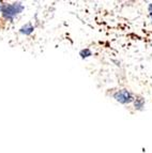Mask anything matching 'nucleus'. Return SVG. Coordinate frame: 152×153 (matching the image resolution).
<instances>
[{"label":"nucleus","instance_id":"1","mask_svg":"<svg viewBox=\"0 0 152 153\" xmlns=\"http://www.w3.org/2000/svg\"><path fill=\"white\" fill-rule=\"evenodd\" d=\"M117 97H118L117 100H119L120 102H122V103L129 102L130 101V99H129L130 94L125 91H122V92H120V93H118V94H117Z\"/></svg>","mask_w":152,"mask_h":153}]
</instances>
